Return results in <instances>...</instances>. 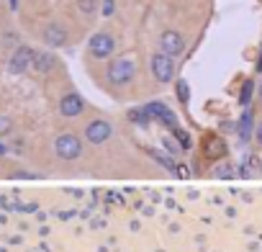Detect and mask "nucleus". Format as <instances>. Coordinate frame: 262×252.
Returning <instances> with one entry per match:
<instances>
[{"label": "nucleus", "mask_w": 262, "mask_h": 252, "mask_svg": "<svg viewBox=\"0 0 262 252\" xmlns=\"http://www.w3.org/2000/svg\"><path fill=\"white\" fill-rule=\"evenodd\" d=\"M105 77H108V82H111V85L123 88V85H128L131 80L137 77V65L131 62L128 57H118V59H113V62L108 65Z\"/></svg>", "instance_id": "nucleus-1"}, {"label": "nucleus", "mask_w": 262, "mask_h": 252, "mask_svg": "<svg viewBox=\"0 0 262 252\" xmlns=\"http://www.w3.org/2000/svg\"><path fill=\"white\" fill-rule=\"evenodd\" d=\"M54 152H57L59 160L72 162V160H77V157L82 155V139H80L77 134H72V132L59 134V137L54 139Z\"/></svg>", "instance_id": "nucleus-2"}, {"label": "nucleus", "mask_w": 262, "mask_h": 252, "mask_svg": "<svg viewBox=\"0 0 262 252\" xmlns=\"http://www.w3.org/2000/svg\"><path fill=\"white\" fill-rule=\"evenodd\" d=\"M149 67H152V75H155L157 82H170V80L175 77V62H172V57L165 54V52H157V54L152 57Z\"/></svg>", "instance_id": "nucleus-3"}, {"label": "nucleus", "mask_w": 262, "mask_h": 252, "mask_svg": "<svg viewBox=\"0 0 262 252\" xmlns=\"http://www.w3.org/2000/svg\"><path fill=\"white\" fill-rule=\"evenodd\" d=\"M111 134H113V126H111V121H105V118H93V121L85 126V139H88L90 144H105V142L111 139Z\"/></svg>", "instance_id": "nucleus-4"}, {"label": "nucleus", "mask_w": 262, "mask_h": 252, "mask_svg": "<svg viewBox=\"0 0 262 252\" xmlns=\"http://www.w3.org/2000/svg\"><path fill=\"white\" fill-rule=\"evenodd\" d=\"M113 49H116L113 36H111V34H103V31L95 34V36H90V41H88V52H90V57H95V59H105V57H111Z\"/></svg>", "instance_id": "nucleus-5"}, {"label": "nucleus", "mask_w": 262, "mask_h": 252, "mask_svg": "<svg viewBox=\"0 0 262 252\" xmlns=\"http://www.w3.org/2000/svg\"><path fill=\"white\" fill-rule=\"evenodd\" d=\"M160 49L170 57H180L185 52V36L180 31H162L160 36Z\"/></svg>", "instance_id": "nucleus-6"}, {"label": "nucleus", "mask_w": 262, "mask_h": 252, "mask_svg": "<svg viewBox=\"0 0 262 252\" xmlns=\"http://www.w3.org/2000/svg\"><path fill=\"white\" fill-rule=\"evenodd\" d=\"M82 108H85V100H82L77 93H67V95L59 100V113H62L64 118H75V116H80Z\"/></svg>", "instance_id": "nucleus-7"}, {"label": "nucleus", "mask_w": 262, "mask_h": 252, "mask_svg": "<svg viewBox=\"0 0 262 252\" xmlns=\"http://www.w3.org/2000/svg\"><path fill=\"white\" fill-rule=\"evenodd\" d=\"M34 49H29V47H18L16 52H13V57H11V62H8V67H11V72H24V70H29V65H34Z\"/></svg>", "instance_id": "nucleus-8"}, {"label": "nucleus", "mask_w": 262, "mask_h": 252, "mask_svg": "<svg viewBox=\"0 0 262 252\" xmlns=\"http://www.w3.org/2000/svg\"><path fill=\"white\" fill-rule=\"evenodd\" d=\"M203 155H206L208 160L224 157V155H226V142H224L221 137H208V139L203 142Z\"/></svg>", "instance_id": "nucleus-9"}, {"label": "nucleus", "mask_w": 262, "mask_h": 252, "mask_svg": "<svg viewBox=\"0 0 262 252\" xmlns=\"http://www.w3.org/2000/svg\"><path fill=\"white\" fill-rule=\"evenodd\" d=\"M44 41H47L49 47H62V44L67 41V31H64L62 26L52 24V26L44 29Z\"/></svg>", "instance_id": "nucleus-10"}, {"label": "nucleus", "mask_w": 262, "mask_h": 252, "mask_svg": "<svg viewBox=\"0 0 262 252\" xmlns=\"http://www.w3.org/2000/svg\"><path fill=\"white\" fill-rule=\"evenodd\" d=\"M54 65H57V59H54L49 52H36V54H34V67H36L39 72H49Z\"/></svg>", "instance_id": "nucleus-11"}, {"label": "nucleus", "mask_w": 262, "mask_h": 252, "mask_svg": "<svg viewBox=\"0 0 262 252\" xmlns=\"http://www.w3.org/2000/svg\"><path fill=\"white\" fill-rule=\"evenodd\" d=\"M249 132H252V116L244 113L242 121H239V137H242V139H249Z\"/></svg>", "instance_id": "nucleus-12"}, {"label": "nucleus", "mask_w": 262, "mask_h": 252, "mask_svg": "<svg viewBox=\"0 0 262 252\" xmlns=\"http://www.w3.org/2000/svg\"><path fill=\"white\" fill-rule=\"evenodd\" d=\"M11 129H13V121L8 116H0V137H6Z\"/></svg>", "instance_id": "nucleus-13"}, {"label": "nucleus", "mask_w": 262, "mask_h": 252, "mask_svg": "<svg viewBox=\"0 0 262 252\" xmlns=\"http://www.w3.org/2000/svg\"><path fill=\"white\" fill-rule=\"evenodd\" d=\"M95 3H98V0H80L77 6H80L82 13H93V11H95Z\"/></svg>", "instance_id": "nucleus-14"}, {"label": "nucleus", "mask_w": 262, "mask_h": 252, "mask_svg": "<svg viewBox=\"0 0 262 252\" xmlns=\"http://www.w3.org/2000/svg\"><path fill=\"white\" fill-rule=\"evenodd\" d=\"M249 93H252V82H244V88H242V103H249Z\"/></svg>", "instance_id": "nucleus-15"}, {"label": "nucleus", "mask_w": 262, "mask_h": 252, "mask_svg": "<svg viewBox=\"0 0 262 252\" xmlns=\"http://www.w3.org/2000/svg\"><path fill=\"white\" fill-rule=\"evenodd\" d=\"M113 13V0H103V16H111Z\"/></svg>", "instance_id": "nucleus-16"}, {"label": "nucleus", "mask_w": 262, "mask_h": 252, "mask_svg": "<svg viewBox=\"0 0 262 252\" xmlns=\"http://www.w3.org/2000/svg\"><path fill=\"white\" fill-rule=\"evenodd\" d=\"M254 139L262 144V123H257V129H254Z\"/></svg>", "instance_id": "nucleus-17"}, {"label": "nucleus", "mask_w": 262, "mask_h": 252, "mask_svg": "<svg viewBox=\"0 0 262 252\" xmlns=\"http://www.w3.org/2000/svg\"><path fill=\"white\" fill-rule=\"evenodd\" d=\"M259 98H262V85H259Z\"/></svg>", "instance_id": "nucleus-18"}, {"label": "nucleus", "mask_w": 262, "mask_h": 252, "mask_svg": "<svg viewBox=\"0 0 262 252\" xmlns=\"http://www.w3.org/2000/svg\"><path fill=\"white\" fill-rule=\"evenodd\" d=\"M0 155H3V147H0Z\"/></svg>", "instance_id": "nucleus-19"}, {"label": "nucleus", "mask_w": 262, "mask_h": 252, "mask_svg": "<svg viewBox=\"0 0 262 252\" xmlns=\"http://www.w3.org/2000/svg\"><path fill=\"white\" fill-rule=\"evenodd\" d=\"M259 167H262V162H259Z\"/></svg>", "instance_id": "nucleus-20"}]
</instances>
